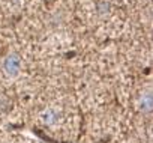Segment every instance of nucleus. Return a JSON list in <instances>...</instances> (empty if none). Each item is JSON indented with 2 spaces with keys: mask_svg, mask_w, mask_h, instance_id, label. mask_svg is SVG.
<instances>
[{
  "mask_svg": "<svg viewBox=\"0 0 153 143\" xmlns=\"http://www.w3.org/2000/svg\"><path fill=\"white\" fill-rule=\"evenodd\" d=\"M18 68H20V59L17 54H12L6 59L5 62V69L8 71V74L9 76H17L18 73Z\"/></svg>",
  "mask_w": 153,
  "mask_h": 143,
  "instance_id": "f257e3e1",
  "label": "nucleus"
},
{
  "mask_svg": "<svg viewBox=\"0 0 153 143\" xmlns=\"http://www.w3.org/2000/svg\"><path fill=\"white\" fill-rule=\"evenodd\" d=\"M141 107H143V110H150L152 109V97L150 95L144 97V100L141 103Z\"/></svg>",
  "mask_w": 153,
  "mask_h": 143,
  "instance_id": "f03ea898",
  "label": "nucleus"
}]
</instances>
